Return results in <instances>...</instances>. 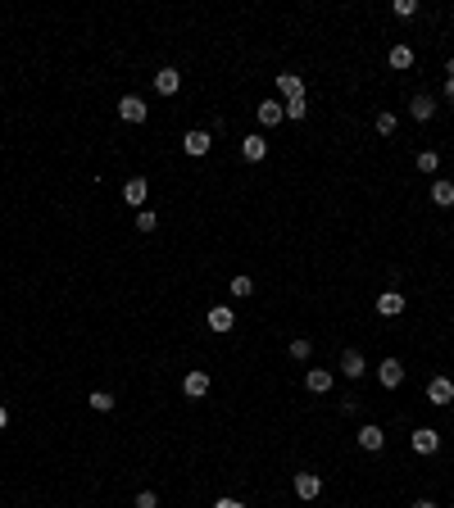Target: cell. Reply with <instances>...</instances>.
<instances>
[{"label":"cell","mask_w":454,"mask_h":508,"mask_svg":"<svg viewBox=\"0 0 454 508\" xmlns=\"http://www.w3.org/2000/svg\"><path fill=\"white\" fill-rule=\"evenodd\" d=\"M255 118L264 123V128H277V123L286 118V114H282V100H264V104L255 109Z\"/></svg>","instance_id":"7c38bea8"},{"label":"cell","mask_w":454,"mask_h":508,"mask_svg":"<svg viewBox=\"0 0 454 508\" xmlns=\"http://www.w3.org/2000/svg\"><path fill=\"white\" fill-rule=\"evenodd\" d=\"M409 445H413V454H436V449H441V431L436 427H418L409 436Z\"/></svg>","instance_id":"6da1fadb"},{"label":"cell","mask_w":454,"mask_h":508,"mask_svg":"<svg viewBox=\"0 0 454 508\" xmlns=\"http://www.w3.org/2000/svg\"><path fill=\"white\" fill-rule=\"evenodd\" d=\"M154 227H159L154 209H137V232H154Z\"/></svg>","instance_id":"cb8c5ba5"},{"label":"cell","mask_w":454,"mask_h":508,"mask_svg":"<svg viewBox=\"0 0 454 508\" xmlns=\"http://www.w3.org/2000/svg\"><path fill=\"white\" fill-rule=\"evenodd\" d=\"M295 495H300V500H318V495H323V476L318 472H295Z\"/></svg>","instance_id":"277c9868"},{"label":"cell","mask_w":454,"mask_h":508,"mask_svg":"<svg viewBox=\"0 0 454 508\" xmlns=\"http://www.w3.org/2000/svg\"><path fill=\"white\" fill-rule=\"evenodd\" d=\"M182 390H187V399H205L209 395V372H187V377H182Z\"/></svg>","instance_id":"52a82bcc"},{"label":"cell","mask_w":454,"mask_h":508,"mask_svg":"<svg viewBox=\"0 0 454 508\" xmlns=\"http://www.w3.org/2000/svg\"><path fill=\"white\" fill-rule=\"evenodd\" d=\"M5 427H9V409L0 404V431H5Z\"/></svg>","instance_id":"1f68e13d"},{"label":"cell","mask_w":454,"mask_h":508,"mask_svg":"<svg viewBox=\"0 0 454 508\" xmlns=\"http://www.w3.org/2000/svg\"><path fill=\"white\" fill-rule=\"evenodd\" d=\"M373 128H378V137H391V132H395V114H391V109H382L378 118H373Z\"/></svg>","instance_id":"7402d4cb"},{"label":"cell","mask_w":454,"mask_h":508,"mask_svg":"<svg viewBox=\"0 0 454 508\" xmlns=\"http://www.w3.org/2000/svg\"><path fill=\"white\" fill-rule=\"evenodd\" d=\"M395 14H400V18H413V14H418V0H395Z\"/></svg>","instance_id":"83f0119b"},{"label":"cell","mask_w":454,"mask_h":508,"mask_svg":"<svg viewBox=\"0 0 454 508\" xmlns=\"http://www.w3.org/2000/svg\"><path fill=\"white\" fill-rule=\"evenodd\" d=\"M119 118L123 123H146L150 118L146 100H141V95H123V100H119Z\"/></svg>","instance_id":"7a4b0ae2"},{"label":"cell","mask_w":454,"mask_h":508,"mask_svg":"<svg viewBox=\"0 0 454 508\" xmlns=\"http://www.w3.org/2000/svg\"><path fill=\"white\" fill-rule=\"evenodd\" d=\"M432 200H436L441 209L454 205V181H432Z\"/></svg>","instance_id":"ffe728a7"},{"label":"cell","mask_w":454,"mask_h":508,"mask_svg":"<svg viewBox=\"0 0 454 508\" xmlns=\"http://www.w3.org/2000/svg\"><path fill=\"white\" fill-rule=\"evenodd\" d=\"M436 164H441V155H436V150H422V155H418V172H427V177L436 172Z\"/></svg>","instance_id":"d4e9b609"},{"label":"cell","mask_w":454,"mask_h":508,"mask_svg":"<svg viewBox=\"0 0 454 508\" xmlns=\"http://www.w3.org/2000/svg\"><path fill=\"white\" fill-rule=\"evenodd\" d=\"M282 114H286V118H295V123H300L305 114H309V109H305V95H295V100H286V104H282Z\"/></svg>","instance_id":"603a6c76"},{"label":"cell","mask_w":454,"mask_h":508,"mask_svg":"<svg viewBox=\"0 0 454 508\" xmlns=\"http://www.w3.org/2000/svg\"><path fill=\"white\" fill-rule=\"evenodd\" d=\"M363 368H368V363H363L359 350H345L341 354V372H345V377H363Z\"/></svg>","instance_id":"ac0fdd59"},{"label":"cell","mask_w":454,"mask_h":508,"mask_svg":"<svg viewBox=\"0 0 454 508\" xmlns=\"http://www.w3.org/2000/svg\"><path fill=\"white\" fill-rule=\"evenodd\" d=\"M446 95H450V104H454V78H446Z\"/></svg>","instance_id":"d6a6232c"},{"label":"cell","mask_w":454,"mask_h":508,"mask_svg":"<svg viewBox=\"0 0 454 508\" xmlns=\"http://www.w3.org/2000/svg\"><path fill=\"white\" fill-rule=\"evenodd\" d=\"M178 86H182V73L178 69H159V73H154V91H159V95H178Z\"/></svg>","instance_id":"8fae6325"},{"label":"cell","mask_w":454,"mask_h":508,"mask_svg":"<svg viewBox=\"0 0 454 508\" xmlns=\"http://www.w3.org/2000/svg\"><path fill=\"white\" fill-rule=\"evenodd\" d=\"M209 146H214V137H209V132H187V137H182V150H187L191 159H205L209 155Z\"/></svg>","instance_id":"3957f363"},{"label":"cell","mask_w":454,"mask_h":508,"mask_svg":"<svg viewBox=\"0 0 454 508\" xmlns=\"http://www.w3.org/2000/svg\"><path fill=\"white\" fill-rule=\"evenodd\" d=\"M236 327V313L227 309V304H218V309H209V331H232Z\"/></svg>","instance_id":"9a60e30c"},{"label":"cell","mask_w":454,"mask_h":508,"mask_svg":"<svg viewBox=\"0 0 454 508\" xmlns=\"http://www.w3.org/2000/svg\"><path fill=\"white\" fill-rule=\"evenodd\" d=\"M137 508H159V500H154V490H141V495H137Z\"/></svg>","instance_id":"f1b7e54d"},{"label":"cell","mask_w":454,"mask_h":508,"mask_svg":"<svg viewBox=\"0 0 454 508\" xmlns=\"http://www.w3.org/2000/svg\"><path fill=\"white\" fill-rule=\"evenodd\" d=\"M264 155H268V141H264V137H246V141H241V159H250V164H259Z\"/></svg>","instance_id":"2e32d148"},{"label":"cell","mask_w":454,"mask_h":508,"mask_svg":"<svg viewBox=\"0 0 454 508\" xmlns=\"http://www.w3.org/2000/svg\"><path fill=\"white\" fill-rule=\"evenodd\" d=\"M214 508H246V504H241V500H218Z\"/></svg>","instance_id":"4dcf8cb0"},{"label":"cell","mask_w":454,"mask_h":508,"mask_svg":"<svg viewBox=\"0 0 454 508\" xmlns=\"http://www.w3.org/2000/svg\"><path fill=\"white\" fill-rule=\"evenodd\" d=\"M286 350H291V359H300V363H305V359H309V354H314V345H309L305 336H295L291 345H286Z\"/></svg>","instance_id":"484cf974"},{"label":"cell","mask_w":454,"mask_h":508,"mask_svg":"<svg viewBox=\"0 0 454 508\" xmlns=\"http://www.w3.org/2000/svg\"><path fill=\"white\" fill-rule=\"evenodd\" d=\"M378 381H382L386 390H395V386L404 381V363H400V359H382V368H378Z\"/></svg>","instance_id":"8992f818"},{"label":"cell","mask_w":454,"mask_h":508,"mask_svg":"<svg viewBox=\"0 0 454 508\" xmlns=\"http://www.w3.org/2000/svg\"><path fill=\"white\" fill-rule=\"evenodd\" d=\"M386 64H391V69H409L413 64V46H391V55H386Z\"/></svg>","instance_id":"d6986e66"},{"label":"cell","mask_w":454,"mask_h":508,"mask_svg":"<svg viewBox=\"0 0 454 508\" xmlns=\"http://www.w3.org/2000/svg\"><path fill=\"white\" fill-rule=\"evenodd\" d=\"M427 399H432L436 409H446L450 399H454V381H450V377H432V381H427Z\"/></svg>","instance_id":"5b68a950"},{"label":"cell","mask_w":454,"mask_h":508,"mask_svg":"<svg viewBox=\"0 0 454 508\" xmlns=\"http://www.w3.org/2000/svg\"><path fill=\"white\" fill-rule=\"evenodd\" d=\"M232 295H236V300L255 295V282H250V277H232Z\"/></svg>","instance_id":"4316f807"},{"label":"cell","mask_w":454,"mask_h":508,"mask_svg":"<svg viewBox=\"0 0 454 508\" xmlns=\"http://www.w3.org/2000/svg\"><path fill=\"white\" fill-rule=\"evenodd\" d=\"M305 386L314 390V395H327V390H332V372H327V368H309L305 372Z\"/></svg>","instance_id":"4fadbf2b"},{"label":"cell","mask_w":454,"mask_h":508,"mask_svg":"<svg viewBox=\"0 0 454 508\" xmlns=\"http://www.w3.org/2000/svg\"><path fill=\"white\" fill-rule=\"evenodd\" d=\"M277 91H282L286 100H295V95H305V78L300 73H277Z\"/></svg>","instance_id":"5bb4252c"},{"label":"cell","mask_w":454,"mask_h":508,"mask_svg":"<svg viewBox=\"0 0 454 508\" xmlns=\"http://www.w3.org/2000/svg\"><path fill=\"white\" fill-rule=\"evenodd\" d=\"M386 445V431L378 423H368V427H359V449H368V454H378V449Z\"/></svg>","instance_id":"9c48e42d"},{"label":"cell","mask_w":454,"mask_h":508,"mask_svg":"<svg viewBox=\"0 0 454 508\" xmlns=\"http://www.w3.org/2000/svg\"><path fill=\"white\" fill-rule=\"evenodd\" d=\"M409 114H413L418 123H427L432 114H436V100H432V95H413V100H409Z\"/></svg>","instance_id":"e0dca14e"},{"label":"cell","mask_w":454,"mask_h":508,"mask_svg":"<svg viewBox=\"0 0 454 508\" xmlns=\"http://www.w3.org/2000/svg\"><path fill=\"white\" fill-rule=\"evenodd\" d=\"M404 304H409V300H404L400 291H382V295H378V313H382V318H395V313H404Z\"/></svg>","instance_id":"ba28073f"},{"label":"cell","mask_w":454,"mask_h":508,"mask_svg":"<svg viewBox=\"0 0 454 508\" xmlns=\"http://www.w3.org/2000/svg\"><path fill=\"white\" fill-rule=\"evenodd\" d=\"M409 508H441V504H436V500H413Z\"/></svg>","instance_id":"f546056e"},{"label":"cell","mask_w":454,"mask_h":508,"mask_svg":"<svg viewBox=\"0 0 454 508\" xmlns=\"http://www.w3.org/2000/svg\"><path fill=\"white\" fill-rule=\"evenodd\" d=\"M86 404H91L95 413H109V409H114V395H109V390H91V395H86Z\"/></svg>","instance_id":"44dd1931"},{"label":"cell","mask_w":454,"mask_h":508,"mask_svg":"<svg viewBox=\"0 0 454 508\" xmlns=\"http://www.w3.org/2000/svg\"><path fill=\"white\" fill-rule=\"evenodd\" d=\"M146 195H150V181L146 177H128V186H123V200H128V205H146Z\"/></svg>","instance_id":"30bf717a"}]
</instances>
